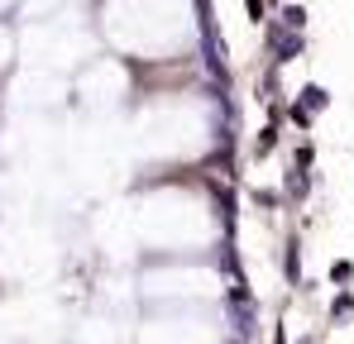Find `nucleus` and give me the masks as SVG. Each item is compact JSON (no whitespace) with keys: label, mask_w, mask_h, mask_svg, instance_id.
I'll return each instance as SVG.
<instances>
[{"label":"nucleus","mask_w":354,"mask_h":344,"mask_svg":"<svg viewBox=\"0 0 354 344\" xmlns=\"http://www.w3.org/2000/svg\"><path fill=\"white\" fill-rule=\"evenodd\" d=\"M283 24H288V29H301V24H306V10H301V5H288V10H283Z\"/></svg>","instance_id":"1"},{"label":"nucleus","mask_w":354,"mask_h":344,"mask_svg":"<svg viewBox=\"0 0 354 344\" xmlns=\"http://www.w3.org/2000/svg\"><path fill=\"white\" fill-rule=\"evenodd\" d=\"M301 96H306V106H311V111H321V106H326V91H321V86H306Z\"/></svg>","instance_id":"2"},{"label":"nucleus","mask_w":354,"mask_h":344,"mask_svg":"<svg viewBox=\"0 0 354 344\" xmlns=\"http://www.w3.org/2000/svg\"><path fill=\"white\" fill-rule=\"evenodd\" d=\"M244 5H249V19L259 24V19H263V0H244Z\"/></svg>","instance_id":"3"}]
</instances>
